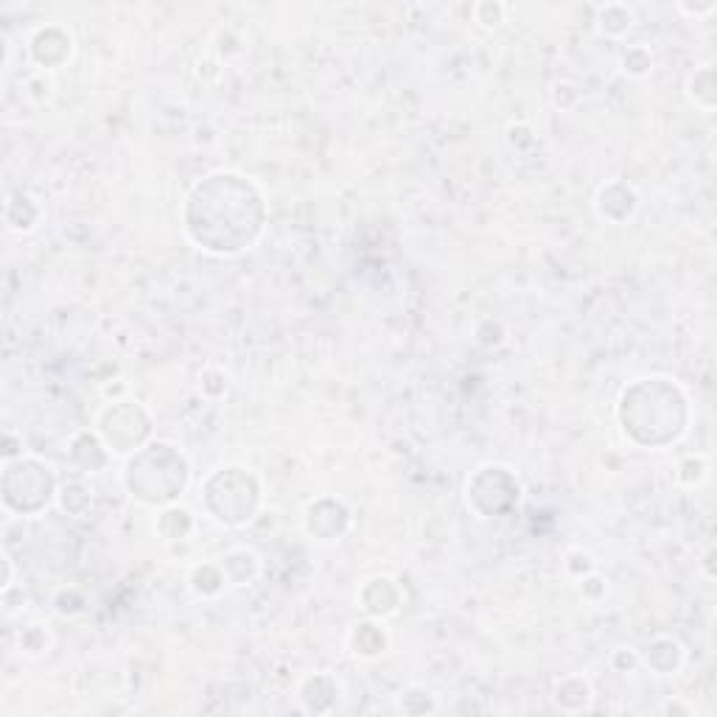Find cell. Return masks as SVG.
<instances>
[{
	"mask_svg": "<svg viewBox=\"0 0 717 717\" xmlns=\"http://www.w3.org/2000/svg\"><path fill=\"white\" fill-rule=\"evenodd\" d=\"M183 230L208 255L230 258L253 250L267 227L264 191L239 171H213L188 188Z\"/></svg>",
	"mask_w": 717,
	"mask_h": 717,
	"instance_id": "obj_1",
	"label": "cell"
},
{
	"mask_svg": "<svg viewBox=\"0 0 717 717\" xmlns=\"http://www.w3.org/2000/svg\"><path fill=\"white\" fill-rule=\"evenodd\" d=\"M692 407L687 390L667 376L633 379L617 401L622 435L639 449H667L689 432Z\"/></svg>",
	"mask_w": 717,
	"mask_h": 717,
	"instance_id": "obj_2",
	"label": "cell"
},
{
	"mask_svg": "<svg viewBox=\"0 0 717 717\" xmlns=\"http://www.w3.org/2000/svg\"><path fill=\"white\" fill-rule=\"evenodd\" d=\"M121 482L127 488L129 499L138 505H177V499L191 482V463L169 440H149L143 449L127 457Z\"/></svg>",
	"mask_w": 717,
	"mask_h": 717,
	"instance_id": "obj_3",
	"label": "cell"
},
{
	"mask_svg": "<svg viewBox=\"0 0 717 717\" xmlns=\"http://www.w3.org/2000/svg\"><path fill=\"white\" fill-rule=\"evenodd\" d=\"M264 488L247 465H222L202 482V507L216 524L239 530L258 516Z\"/></svg>",
	"mask_w": 717,
	"mask_h": 717,
	"instance_id": "obj_4",
	"label": "cell"
},
{
	"mask_svg": "<svg viewBox=\"0 0 717 717\" xmlns=\"http://www.w3.org/2000/svg\"><path fill=\"white\" fill-rule=\"evenodd\" d=\"M59 479L54 468L40 460V457H20L3 463V477H0V496L3 507L12 516H37L51 507L57 499Z\"/></svg>",
	"mask_w": 717,
	"mask_h": 717,
	"instance_id": "obj_5",
	"label": "cell"
},
{
	"mask_svg": "<svg viewBox=\"0 0 717 717\" xmlns=\"http://www.w3.org/2000/svg\"><path fill=\"white\" fill-rule=\"evenodd\" d=\"M96 432L113 457H132L152 440L155 418L141 401L121 398V401H110L96 415Z\"/></svg>",
	"mask_w": 717,
	"mask_h": 717,
	"instance_id": "obj_6",
	"label": "cell"
},
{
	"mask_svg": "<svg viewBox=\"0 0 717 717\" xmlns=\"http://www.w3.org/2000/svg\"><path fill=\"white\" fill-rule=\"evenodd\" d=\"M521 502V479L502 463H485L465 482V505L479 519H502Z\"/></svg>",
	"mask_w": 717,
	"mask_h": 717,
	"instance_id": "obj_7",
	"label": "cell"
},
{
	"mask_svg": "<svg viewBox=\"0 0 717 717\" xmlns=\"http://www.w3.org/2000/svg\"><path fill=\"white\" fill-rule=\"evenodd\" d=\"M353 513L337 496H317L303 510V530L317 544H337L351 530Z\"/></svg>",
	"mask_w": 717,
	"mask_h": 717,
	"instance_id": "obj_8",
	"label": "cell"
},
{
	"mask_svg": "<svg viewBox=\"0 0 717 717\" xmlns=\"http://www.w3.org/2000/svg\"><path fill=\"white\" fill-rule=\"evenodd\" d=\"M73 34L59 23H45L40 29L31 31L29 57L40 71H59L65 68L73 57Z\"/></svg>",
	"mask_w": 717,
	"mask_h": 717,
	"instance_id": "obj_9",
	"label": "cell"
},
{
	"mask_svg": "<svg viewBox=\"0 0 717 717\" xmlns=\"http://www.w3.org/2000/svg\"><path fill=\"white\" fill-rule=\"evenodd\" d=\"M642 197L628 180H608L597 188L594 197V211L608 225H628L639 213Z\"/></svg>",
	"mask_w": 717,
	"mask_h": 717,
	"instance_id": "obj_10",
	"label": "cell"
},
{
	"mask_svg": "<svg viewBox=\"0 0 717 717\" xmlns=\"http://www.w3.org/2000/svg\"><path fill=\"white\" fill-rule=\"evenodd\" d=\"M404 591L398 580L390 575H373L356 591V605L365 611L370 619H390L401 611Z\"/></svg>",
	"mask_w": 717,
	"mask_h": 717,
	"instance_id": "obj_11",
	"label": "cell"
},
{
	"mask_svg": "<svg viewBox=\"0 0 717 717\" xmlns=\"http://www.w3.org/2000/svg\"><path fill=\"white\" fill-rule=\"evenodd\" d=\"M684 645L675 639V636H667V633H661V636H653L650 642L645 645V650H639V661H642V667H647L650 673L656 675H675L681 670V664H684Z\"/></svg>",
	"mask_w": 717,
	"mask_h": 717,
	"instance_id": "obj_12",
	"label": "cell"
},
{
	"mask_svg": "<svg viewBox=\"0 0 717 717\" xmlns=\"http://www.w3.org/2000/svg\"><path fill=\"white\" fill-rule=\"evenodd\" d=\"M68 457H71V463L82 471V474H99L107 468L110 463V449L104 446V440L99 437V432L93 429H82V432H76L71 437V443H68Z\"/></svg>",
	"mask_w": 717,
	"mask_h": 717,
	"instance_id": "obj_13",
	"label": "cell"
},
{
	"mask_svg": "<svg viewBox=\"0 0 717 717\" xmlns=\"http://www.w3.org/2000/svg\"><path fill=\"white\" fill-rule=\"evenodd\" d=\"M339 695H342V684L337 675L311 673L300 681V701L306 706V712H314V715L337 709Z\"/></svg>",
	"mask_w": 717,
	"mask_h": 717,
	"instance_id": "obj_14",
	"label": "cell"
},
{
	"mask_svg": "<svg viewBox=\"0 0 717 717\" xmlns=\"http://www.w3.org/2000/svg\"><path fill=\"white\" fill-rule=\"evenodd\" d=\"M552 701L566 715H580V712H589L591 709L594 687H591V681L583 673L561 675L552 684Z\"/></svg>",
	"mask_w": 717,
	"mask_h": 717,
	"instance_id": "obj_15",
	"label": "cell"
},
{
	"mask_svg": "<svg viewBox=\"0 0 717 717\" xmlns=\"http://www.w3.org/2000/svg\"><path fill=\"white\" fill-rule=\"evenodd\" d=\"M219 566H222L227 583H230L233 589H244V586H250L255 577L261 575V558H258V552L250 547L227 549L225 555L219 558Z\"/></svg>",
	"mask_w": 717,
	"mask_h": 717,
	"instance_id": "obj_16",
	"label": "cell"
},
{
	"mask_svg": "<svg viewBox=\"0 0 717 717\" xmlns=\"http://www.w3.org/2000/svg\"><path fill=\"white\" fill-rule=\"evenodd\" d=\"M348 645H351L353 656H356V659L373 661L387 653V647H390V636H387V631L381 628V619L367 617L365 622L353 625L351 636H348Z\"/></svg>",
	"mask_w": 717,
	"mask_h": 717,
	"instance_id": "obj_17",
	"label": "cell"
},
{
	"mask_svg": "<svg viewBox=\"0 0 717 717\" xmlns=\"http://www.w3.org/2000/svg\"><path fill=\"white\" fill-rule=\"evenodd\" d=\"M3 216H6V227L12 233H31L43 219V205L37 202V197H31L29 191H15L6 197Z\"/></svg>",
	"mask_w": 717,
	"mask_h": 717,
	"instance_id": "obj_18",
	"label": "cell"
},
{
	"mask_svg": "<svg viewBox=\"0 0 717 717\" xmlns=\"http://www.w3.org/2000/svg\"><path fill=\"white\" fill-rule=\"evenodd\" d=\"M194 527H197V519H194V513L183 505L160 507V513H157L155 533L157 538L166 541V544L185 541L188 535L194 533Z\"/></svg>",
	"mask_w": 717,
	"mask_h": 717,
	"instance_id": "obj_19",
	"label": "cell"
},
{
	"mask_svg": "<svg viewBox=\"0 0 717 717\" xmlns=\"http://www.w3.org/2000/svg\"><path fill=\"white\" fill-rule=\"evenodd\" d=\"M594 23H597V31L608 37V40H622V37H628L636 26V12H633V6L628 3H603V6H597V17H594Z\"/></svg>",
	"mask_w": 717,
	"mask_h": 717,
	"instance_id": "obj_20",
	"label": "cell"
},
{
	"mask_svg": "<svg viewBox=\"0 0 717 717\" xmlns=\"http://www.w3.org/2000/svg\"><path fill=\"white\" fill-rule=\"evenodd\" d=\"M687 101L701 113H715L717 107V76L712 65H701L687 76Z\"/></svg>",
	"mask_w": 717,
	"mask_h": 717,
	"instance_id": "obj_21",
	"label": "cell"
},
{
	"mask_svg": "<svg viewBox=\"0 0 717 717\" xmlns=\"http://www.w3.org/2000/svg\"><path fill=\"white\" fill-rule=\"evenodd\" d=\"M227 586L230 583H227L219 561H202L197 566H191V572H188V589L194 591L197 597H202V600H216Z\"/></svg>",
	"mask_w": 717,
	"mask_h": 717,
	"instance_id": "obj_22",
	"label": "cell"
},
{
	"mask_svg": "<svg viewBox=\"0 0 717 717\" xmlns=\"http://www.w3.org/2000/svg\"><path fill=\"white\" fill-rule=\"evenodd\" d=\"M57 502L68 516H73V519H85L87 513L93 510V488L87 485L85 479L73 477L59 485Z\"/></svg>",
	"mask_w": 717,
	"mask_h": 717,
	"instance_id": "obj_23",
	"label": "cell"
},
{
	"mask_svg": "<svg viewBox=\"0 0 717 717\" xmlns=\"http://www.w3.org/2000/svg\"><path fill=\"white\" fill-rule=\"evenodd\" d=\"M656 68V57L650 51V45L633 43L622 48L619 54V71L625 73L628 79H645Z\"/></svg>",
	"mask_w": 717,
	"mask_h": 717,
	"instance_id": "obj_24",
	"label": "cell"
},
{
	"mask_svg": "<svg viewBox=\"0 0 717 717\" xmlns=\"http://www.w3.org/2000/svg\"><path fill=\"white\" fill-rule=\"evenodd\" d=\"M398 712H404V715H426V712H437V703L429 689L412 684V687L398 692Z\"/></svg>",
	"mask_w": 717,
	"mask_h": 717,
	"instance_id": "obj_25",
	"label": "cell"
},
{
	"mask_svg": "<svg viewBox=\"0 0 717 717\" xmlns=\"http://www.w3.org/2000/svg\"><path fill=\"white\" fill-rule=\"evenodd\" d=\"M709 477V460L703 454H687L675 465V479L687 488H698Z\"/></svg>",
	"mask_w": 717,
	"mask_h": 717,
	"instance_id": "obj_26",
	"label": "cell"
},
{
	"mask_svg": "<svg viewBox=\"0 0 717 717\" xmlns=\"http://www.w3.org/2000/svg\"><path fill=\"white\" fill-rule=\"evenodd\" d=\"M17 647H20V653H26V656H40L45 653L48 647H51V631L40 625V622H34V625H26L20 636H17Z\"/></svg>",
	"mask_w": 717,
	"mask_h": 717,
	"instance_id": "obj_27",
	"label": "cell"
},
{
	"mask_svg": "<svg viewBox=\"0 0 717 717\" xmlns=\"http://www.w3.org/2000/svg\"><path fill=\"white\" fill-rule=\"evenodd\" d=\"M51 605H54V611H57L59 617H65V619H71V617H79L82 611H85V594L79 589H73V586H68V589H59L57 594H54V600H51Z\"/></svg>",
	"mask_w": 717,
	"mask_h": 717,
	"instance_id": "obj_28",
	"label": "cell"
},
{
	"mask_svg": "<svg viewBox=\"0 0 717 717\" xmlns=\"http://www.w3.org/2000/svg\"><path fill=\"white\" fill-rule=\"evenodd\" d=\"M227 387H230V381H227L225 370H219V367H205V370L199 373V390H202L205 398L219 401V398H225L227 395Z\"/></svg>",
	"mask_w": 717,
	"mask_h": 717,
	"instance_id": "obj_29",
	"label": "cell"
},
{
	"mask_svg": "<svg viewBox=\"0 0 717 717\" xmlns=\"http://www.w3.org/2000/svg\"><path fill=\"white\" fill-rule=\"evenodd\" d=\"M507 17V6L505 3H493V0H482L474 6V20L482 23L485 29H493L499 23H505Z\"/></svg>",
	"mask_w": 717,
	"mask_h": 717,
	"instance_id": "obj_30",
	"label": "cell"
},
{
	"mask_svg": "<svg viewBox=\"0 0 717 717\" xmlns=\"http://www.w3.org/2000/svg\"><path fill=\"white\" fill-rule=\"evenodd\" d=\"M474 337H477V342L482 348H496V345L505 342V325H502V320L488 317V320H482V323L477 325Z\"/></svg>",
	"mask_w": 717,
	"mask_h": 717,
	"instance_id": "obj_31",
	"label": "cell"
},
{
	"mask_svg": "<svg viewBox=\"0 0 717 717\" xmlns=\"http://www.w3.org/2000/svg\"><path fill=\"white\" fill-rule=\"evenodd\" d=\"M611 667H614L617 673H633L636 667H642L639 650H633V647H617V650L611 653Z\"/></svg>",
	"mask_w": 717,
	"mask_h": 717,
	"instance_id": "obj_32",
	"label": "cell"
},
{
	"mask_svg": "<svg viewBox=\"0 0 717 717\" xmlns=\"http://www.w3.org/2000/svg\"><path fill=\"white\" fill-rule=\"evenodd\" d=\"M580 597L583 600H589V603H597L600 597H603L605 591H608V586H605V580L597 572H589V575H583L580 580Z\"/></svg>",
	"mask_w": 717,
	"mask_h": 717,
	"instance_id": "obj_33",
	"label": "cell"
},
{
	"mask_svg": "<svg viewBox=\"0 0 717 717\" xmlns=\"http://www.w3.org/2000/svg\"><path fill=\"white\" fill-rule=\"evenodd\" d=\"M507 143L513 149H533L535 146V132L527 124H510L507 127Z\"/></svg>",
	"mask_w": 717,
	"mask_h": 717,
	"instance_id": "obj_34",
	"label": "cell"
},
{
	"mask_svg": "<svg viewBox=\"0 0 717 717\" xmlns=\"http://www.w3.org/2000/svg\"><path fill=\"white\" fill-rule=\"evenodd\" d=\"M675 9H678L681 15H687L689 20H703V17L715 15L717 3L715 0H706V3H687V0H681Z\"/></svg>",
	"mask_w": 717,
	"mask_h": 717,
	"instance_id": "obj_35",
	"label": "cell"
},
{
	"mask_svg": "<svg viewBox=\"0 0 717 717\" xmlns=\"http://www.w3.org/2000/svg\"><path fill=\"white\" fill-rule=\"evenodd\" d=\"M23 457V435H17L15 429H6L3 435V463L20 460Z\"/></svg>",
	"mask_w": 717,
	"mask_h": 717,
	"instance_id": "obj_36",
	"label": "cell"
},
{
	"mask_svg": "<svg viewBox=\"0 0 717 717\" xmlns=\"http://www.w3.org/2000/svg\"><path fill=\"white\" fill-rule=\"evenodd\" d=\"M0 586H3V594L15 586V563H12V555L3 549V580H0Z\"/></svg>",
	"mask_w": 717,
	"mask_h": 717,
	"instance_id": "obj_37",
	"label": "cell"
}]
</instances>
